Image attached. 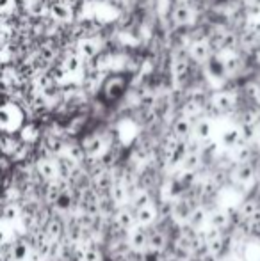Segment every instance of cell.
Here are the masks:
<instances>
[{
	"label": "cell",
	"instance_id": "cell-1",
	"mask_svg": "<svg viewBox=\"0 0 260 261\" xmlns=\"http://www.w3.org/2000/svg\"><path fill=\"white\" fill-rule=\"evenodd\" d=\"M125 89H127V79L123 75H120V73L107 75L102 80V86H100V93L104 94V98L107 101H114L118 98H122Z\"/></svg>",
	"mask_w": 260,
	"mask_h": 261
},
{
	"label": "cell",
	"instance_id": "cell-2",
	"mask_svg": "<svg viewBox=\"0 0 260 261\" xmlns=\"http://www.w3.org/2000/svg\"><path fill=\"white\" fill-rule=\"evenodd\" d=\"M75 52L82 61H93L100 55V45L94 38L86 36V38H80L75 43Z\"/></svg>",
	"mask_w": 260,
	"mask_h": 261
},
{
	"label": "cell",
	"instance_id": "cell-3",
	"mask_svg": "<svg viewBox=\"0 0 260 261\" xmlns=\"http://www.w3.org/2000/svg\"><path fill=\"white\" fill-rule=\"evenodd\" d=\"M80 146H82L84 153H86V158H98L102 153L105 151L107 142H105L104 135L91 134V135H87L82 142H80Z\"/></svg>",
	"mask_w": 260,
	"mask_h": 261
},
{
	"label": "cell",
	"instance_id": "cell-4",
	"mask_svg": "<svg viewBox=\"0 0 260 261\" xmlns=\"http://www.w3.org/2000/svg\"><path fill=\"white\" fill-rule=\"evenodd\" d=\"M210 101L212 105L218 109V112L221 114H230L235 110L237 107V98L233 93H230V91H219V93H214L210 96Z\"/></svg>",
	"mask_w": 260,
	"mask_h": 261
},
{
	"label": "cell",
	"instance_id": "cell-5",
	"mask_svg": "<svg viewBox=\"0 0 260 261\" xmlns=\"http://www.w3.org/2000/svg\"><path fill=\"white\" fill-rule=\"evenodd\" d=\"M36 174L39 176V179L45 183H52L57 179V167L56 160H52L50 156H43L36 160Z\"/></svg>",
	"mask_w": 260,
	"mask_h": 261
},
{
	"label": "cell",
	"instance_id": "cell-6",
	"mask_svg": "<svg viewBox=\"0 0 260 261\" xmlns=\"http://www.w3.org/2000/svg\"><path fill=\"white\" fill-rule=\"evenodd\" d=\"M132 251H148V229L143 226H135L129 231V240H127Z\"/></svg>",
	"mask_w": 260,
	"mask_h": 261
},
{
	"label": "cell",
	"instance_id": "cell-7",
	"mask_svg": "<svg viewBox=\"0 0 260 261\" xmlns=\"http://www.w3.org/2000/svg\"><path fill=\"white\" fill-rule=\"evenodd\" d=\"M73 7H69L68 4L63 2V0H50L49 4V11L50 16L56 21H61V23H68L73 18Z\"/></svg>",
	"mask_w": 260,
	"mask_h": 261
},
{
	"label": "cell",
	"instance_id": "cell-8",
	"mask_svg": "<svg viewBox=\"0 0 260 261\" xmlns=\"http://www.w3.org/2000/svg\"><path fill=\"white\" fill-rule=\"evenodd\" d=\"M114 224L122 231H132L137 222H135V210L132 208H122L114 212Z\"/></svg>",
	"mask_w": 260,
	"mask_h": 261
},
{
	"label": "cell",
	"instance_id": "cell-9",
	"mask_svg": "<svg viewBox=\"0 0 260 261\" xmlns=\"http://www.w3.org/2000/svg\"><path fill=\"white\" fill-rule=\"evenodd\" d=\"M212 135H214V123L210 119H207V117L198 119L195 126H193V137L198 139L201 144H205V142L210 141Z\"/></svg>",
	"mask_w": 260,
	"mask_h": 261
},
{
	"label": "cell",
	"instance_id": "cell-10",
	"mask_svg": "<svg viewBox=\"0 0 260 261\" xmlns=\"http://www.w3.org/2000/svg\"><path fill=\"white\" fill-rule=\"evenodd\" d=\"M205 64H207L208 76H210L212 80H216V82H219V80H225L226 76H228L226 68H225V62H223V59H221V55H219V54H214L207 62H205Z\"/></svg>",
	"mask_w": 260,
	"mask_h": 261
},
{
	"label": "cell",
	"instance_id": "cell-11",
	"mask_svg": "<svg viewBox=\"0 0 260 261\" xmlns=\"http://www.w3.org/2000/svg\"><path fill=\"white\" fill-rule=\"evenodd\" d=\"M212 50L210 45H208L207 39H201V41H193L191 46H189V57L193 59L195 62H207L208 59L212 57Z\"/></svg>",
	"mask_w": 260,
	"mask_h": 261
},
{
	"label": "cell",
	"instance_id": "cell-12",
	"mask_svg": "<svg viewBox=\"0 0 260 261\" xmlns=\"http://www.w3.org/2000/svg\"><path fill=\"white\" fill-rule=\"evenodd\" d=\"M193 126H195V123H193L191 119L180 116L178 119L173 121L171 132H173V135L178 139V141H187V139H191V135H193Z\"/></svg>",
	"mask_w": 260,
	"mask_h": 261
},
{
	"label": "cell",
	"instance_id": "cell-13",
	"mask_svg": "<svg viewBox=\"0 0 260 261\" xmlns=\"http://www.w3.org/2000/svg\"><path fill=\"white\" fill-rule=\"evenodd\" d=\"M168 245V238L166 233L162 229H157V227H152L148 229V251L152 252H162Z\"/></svg>",
	"mask_w": 260,
	"mask_h": 261
},
{
	"label": "cell",
	"instance_id": "cell-14",
	"mask_svg": "<svg viewBox=\"0 0 260 261\" xmlns=\"http://www.w3.org/2000/svg\"><path fill=\"white\" fill-rule=\"evenodd\" d=\"M221 142H223V146L232 148V149H235L237 146L244 144L243 134H241V126H233L232 124V126L225 128L223 134H221Z\"/></svg>",
	"mask_w": 260,
	"mask_h": 261
},
{
	"label": "cell",
	"instance_id": "cell-15",
	"mask_svg": "<svg viewBox=\"0 0 260 261\" xmlns=\"http://www.w3.org/2000/svg\"><path fill=\"white\" fill-rule=\"evenodd\" d=\"M207 220H208V224H210V227L221 231V233L230 227V215L225 210H214L212 213H208Z\"/></svg>",
	"mask_w": 260,
	"mask_h": 261
},
{
	"label": "cell",
	"instance_id": "cell-16",
	"mask_svg": "<svg viewBox=\"0 0 260 261\" xmlns=\"http://www.w3.org/2000/svg\"><path fill=\"white\" fill-rule=\"evenodd\" d=\"M257 171H255L253 164L251 162H244V164H237L235 171H233V178L239 183H250L255 179Z\"/></svg>",
	"mask_w": 260,
	"mask_h": 261
},
{
	"label": "cell",
	"instance_id": "cell-17",
	"mask_svg": "<svg viewBox=\"0 0 260 261\" xmlns=\"http://www.w3.org/2000/svg\"><path fill=\"white\" fill-rule=\"evenodd\" d=\"M196 206L198 204H193L189 199L180 197V199H177V203L173 204V217H177L178 220H187Z\"/></svg>",
	"mask_w": 260,
	"mask_h": 261
},
{
	"label": "cell",
	"instance_id": "cell-18",
	"mask_svg": "<svg viewBox=\"0 0 260 261\" xmlns=\"http://www.w3.org/2000/svg\"><path fill=\"white\" fill-rule=\"evenodd\" d=\"M155 219H157V212L153 204L135 210V222H137V226H143V227L152 226V224L155 222Z\"/></svg>",
	"mask_w": 260,
	"mask_h": 261
},
{
	"label": "cell",
	"instance_id": "cell-19",
	"mask_svg": "<svg viewBox=\"0 0 260 261\" xmlns=\"http://www.w3.org/2000/svg\"><path fill=\"white\" fill-rule=\"evenodd\" d=\"M193 14H195V9L187 4H178L173 11V21L177 25H187L191 23Z\"/></svg>",
	"mask_w": 260,
	"mask_h": 261
},
{
	"label": "cell",
	"instance_id": "cell-20",
	"mask_svg": "<svg viewBox=\"0 0 260 261\" xmlns=\"http://www.w3.org/2000/svg\"><path fill=\"white\" fill-rule=\"evenodd\" d=\"M29 254H31V247L25 242V238L11 244V261H23L29 258Z\"/></svg>",
	"mask_w": 260,
	"mask_h": 261
},
{
	"label": "cell",
	"instance_id": "cell-21",
	"mask_svg": "<svg viewBox=\"0 0 260 261\" xmlns=\"http://www.w3.org/2000/svg\"><path fill=\"white\" fill-rule=\"evenodd\" d=\"M207 217H208L207 210H205L203 206H196L195 210H193L191 217H189V219H187V226L198 231V229H200V227L205 224V220H207Z\"/></svg>",
	"mask_w": 260,
	"mask_h": 261
},
{
	"label": "cell",
	"instance_id": "cell-22",
	"mask_svg": "<svg viewBox=\"0 0 260 261\" xmlns=\"http://www.w3.org/2000/svg\"><path fill=\"white\" fill-rule=\"evenodd\" d=\"M109 199L114 204H123L129 201V196H127V187L122 185V183H114L112 189L109 190Z\"/></svg>",
	"mask_w": 260,
	"mask_h": 261
},
{
	"label": "cell",
	"instance_id": "cell-23",
	"mask_svg": "<svg viewBox=\"0 0 260 261\" xmlns=\"http://www.w3.org/2000/svg\"><path fill=\"white\" fill-rule=\"evenodd\" d=\"M258 210H260V206H258L257 201H255V199H246V201H243V204H241L237 212H239V215L243 217V220L246 222V220H250L251 217L258 212Z\"/></svg>",
	"mask_w": 260,
	"mask_h": 261
},
{
	"label": "cell",
	"instance_id": "cell-24",
	"mask_svg": "<svg viewBox=\"0 0 260 261\" xmlns=\"http://www.w3.org/2000/svg\"><path fill=\"white\" fill-rule=\"evenodd\" d=\"M173 73H175V79L178 80V82H184L185 79H187L189 75V62L185 57H178L177 61H175L173 64Z\"/></svg>",
	"mask_w": 260,
	"mask_h": 261
},
{
	"label": "cell",
	"instance_id": "cell-25",
	"mask_svg": "<svg viewBox=\"0 0 260 261\" xmlns=\"http://www.w3.org/2000/svg\"><path fill=\"white\" fill-rule=\"evenodd\" d=\"M233 160L237 162V164H244V162H250L251 158V146L250 144H241L237 146L235 149H233V155H232Z\"/></svg>",
	"mask_w": 260,
	"mask_h": 261
},
{
	"label": "cell",
	"instance_id": "cell-26",
	"mask_svg": "<svg viewBox=\"0 0 260 261\" xmlns=\"http://www.w3.org/2000/svg\"><path fill=\"white\" fill-rule=\"evenodd\" d=\"M20 219V206L16 203H4L2 208V220L13 222V220Z\"/></svg>",
	"mask_w": 260,
	"mask_h": 261
},
{
	"label": "cell",
	"instance_id": "cell-27",
	"mask_svg": "<svg viewBox=\"0 0 260 261\" xmlns=\"http://www.w3.org/2000/svg\"><path fill=\"white\" fill-rule=\"evenodd\" d=\"M182 167H184V171L196 172L201 167V155H185V158L182 160Z\"/></svg>",
	"mask_w": 260,
	"mask_h": 261
},
{
	"label": "cell",
	"instance_id": "cell-28",
	"mask_svg": "<svg viewBox=\"0 0 260 261\" xmlns=\"http://www.w3.org/2000/svg\"><path fill=\"white\" fill-rule=\"evenodd\" d=\"M82 261H102V252L94 244H87L84 247V259Z\"/></svg>",
	"mask_w": 260,
	"mask_h": 261
},
{
	"label": "cell",
	"instance_id": "cell-29",
	"mask_svg": "<svg viewBox=\"0 0 260 261\" xmlns=\"http://www.w3.org/2000/svg\"><path fill=\"white\" fill-rule=\"evenodd\" d=\"M246 31L253 38H260V16H250L246 20Z\"/></svg>",
	"mask_w": 260,
	"mask_h": 261
},
{
	"label": "cell",
	"instance_id": "cell-30",
	"mask_svg": "<svg viewBox=\"0 0 260 261\" xmlns=\"http://www.w3.org/2000/svg\"><path fill=\"white\" fill-rule=\"evenodd\" d=\"M6 244H7V233L2 229V227H0V247H2V245H6Z\"/></svg>",
	"mask_w": 260,
	"mask_h": 261
},
{
	"label": "cell",
	"instance_id": "cell-31",
	"mask_svg": "<svg viewBox=\"0 0 260 261\" xmlns=\"http://www.w3.org/2000/svg\"><path fill=\"white\" fill-rule=\"evenodd\" d=\"M257 137L260 139V121H258V123H257Z\"/></svg>",
	"mask_w": 260,
	"mask_h": 261
}]
</instances>
